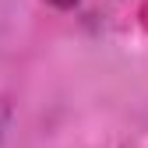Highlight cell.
Returning <instances> with one entry per match:
<instances>
[{
	"mask_svg": "<svg viewBox=\"0 0 148 148\" xmlns=\"http://www.w3.org/2000/svg\"><path fill=\"white\" fill-rule=\"evenodd\" d=\"M46 4H49V7H57V11H74L81 0H46Z\"/></svg>",
	"mask_w": 148,
	"mask_h": 148,
	"instance_id": "2",
	"label": "cell"
},
{
	"mask_svg": "<svg viewBox=\"0 0 148 148\" xmlns=\"http://www.w3.org/2000/svg\"><path fill=\"white\" fill-rule=\"evenodd\" d=\"M11 116H14V109H11V102H7V99H0V141H4V134H7V127H11Z\"/></svg>",
	"mask_w": 148,
	"mask_h": 148,
	"instance_id": "1",
	"label": "cell"
}]
</instances>
